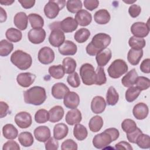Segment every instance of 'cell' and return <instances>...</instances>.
I'll return each mask as SVG.
<instances>
[{"label": "cell", "mask_w": 150, "mask_h": 150, "mask_svg": "<svg viewBox=\"0 0 150 150\" xmlns=\"http://www.w3.org/2000/svg\"><path fill=\"white\" fill-rule=\"evenodd\" d=\"M111 41V36L104 33H98L95 35L91 41L87 45L86 51L90 56H95L98 52L107 48Z\"/></svg>", "instance_id": "6da1fadb"}, {"label": "cell", "mask_w": 150, "mask_h": 150, "mask_svg": "<svg viewBox=\"0 0 150 150\" xmlns=\"http://www.w3.org/2000/svg\"><path fill=\"white\" fill-rule=\"evenodd\" d=\"M25 103L34 105H42L46 99L45 89L40 86H33L23 93Z\"/></svg>", "instance_id": "7a4b0ae2"}, {"label": "cell", "mask_w": 150, "mask_h": 150, "mask_svg": "<svg viewBox=\"0 0 150 150\" xmlns=\"http://www.w3.org/2000/svg\"><path fill=\"white\" fill-rule=\"evenodd\" d=\"M10 60L14 66L22 70L28 69L32 64L31 56L22 50H16L13 52Z\"/></svg>", "instance_id": "3957f363"}, {"label": "cell", "mask_w": 150, "mask_h": 150, "mask_svg": "<svg viewBox=\"0 0 150 150\" xmlns=\"http://www.w3.org/2000/svg\"><path fill=\"white\" fill-rule=\"evenodd\" d=\"M59 23L60 22H55L49 25L51 32L49 37V42L55 47H59L65 41V35L60 29Z\"/></svg>", "instance_id": "277c9868"}, {"label": "cell", "mask_w": 150, "mask_h": 150, "mask_svg": "<svg viewBox=\"0 0 150 150\" xmlns=\"http://www.w3.org/2000/svg\"><path fill=\"white\" fill-rule=\"evenodd\" d=\"M128 69L127 63L122 59L114 60L107 69L109 76L112 79H118L125 74Z\"/></svg>", "instance_id": "5b68a950"}, {"label": "cell", "mask_w": 150, "mask_h": 150, "mask_svg": "<svg viewBox=\"0 0 150 150\" xmlns=\"http://www.w3.org/2000/svg\"><path fill=\"white\" fill-rule=\"evenodd\" d=\"M64 0H50L44 7V13L45 16L49 19H54L58 15L66 5Z\"/></svg>", "instance_id": "8992f818"}, {"label": "cell", "mask_w": 150, "mask_h": 150, "mask_svg": "<svg viewBox=\"0 0 150 150\" xmlns=\"http://www.w3.org/2000/svg\"><path fill=\"white\" fill-rule=\"evenodd\" d=\"M79 71L83 84L86 86H91L95 84L96 73L92 64L88 63L82 64Z\"/></svg>", "instance_id": "52a82bcc"}, {"label": "cell", "mask_w": 150, "mask_h": 150, "mask_svg": "<svg viewBox=\"0 0 150 150\" xmlns=\"http://www.w3.org/2000/svg\"><path fill=\"white\" fill-rule=\"evenodd\" d=\"M113 141H114L112 137L106 129L103 132L96 135L92 142L97 149H104Z\"/></svg>", "instance_id": "ba28073f"}, {"label": "cell", "mask_w": 150, "mask_h": 150, "mask_svg": "<svg viewBox=\"0 0 150 150\" xmlns=\"http://www.w3.org/2000/svg\"><path fill=\"white\" fill-rule=\"evenodd\" d=\"M149 20L147 23L142 22H137L134 23L131 26V32L134 36L144 38L148 36L149 33Z\"/></svg>", "instance_id": "9c48e42d"}, {"label": "cell", "mask_w": 150, "mask_h": 150, "mask_svg": "<svg viewBox=\"0 0 150 150\" xmlns=\"http://www.w3.org/2000/svg\"><path fill=\"white\" fill-rule=\"evenodd\" d=\"M38 58L39 62L43 64H50L54 60V52L49 47L44 46L39 50Z\"/></svg>", "instance_id": "30bf717a"}, {"label": "cell", "mask_w": 150, "mask_h": 150, "mask_svg": "<svg viewBox=\"0 0 150 150\" xmlns=\"http://www.w3.org/2000/svg\"><path fill=\"white\" fill-rule=\"evenodd\" d=\"M15 122L20 128H29L32 123V116L26 111H21L15 116Z\"/></svg>", "instance_id": "8fae6325"}, {"label": "cell", "mask_w": 150, "mask_h": 150, "mask_svg": "<svg viewBox=\"0 0 150 150\" xmlns=\"http://www.w3.org/2000/svg\"><path fill=\"white\" fill-rule=\"evenodd\" d=\"M46 33L43 28L32 29L28 33L29 40L33 44H40L42 43L46 38Z\"/></svg>", "instance_id": "7c38bea8"}, {"label": "cell", "mask_w": 150, "mask_h": 150, "mask_svg": "<svg viewBox=\"0 0 150 150\" xmlns=\"http://www.w3.org/2000/svg\"><path fill=\"white\" fill-rule=\"evenodd\" d=\"M64 106L69 109L76 108L80 104V97L74 91H69L63 98Z\"/></svg>", "instance_id": "4fadbf2b"}, {"label": "cell", "mask_w": 150, "mask_h": 150, "mask_svg": "<svg viewBox=\"0 0 150 150\" xmlns=\"http://www.w3.org/2000/svg\"><path fill=\"white\" fill-rule=\"evenodd\" d=\"M36 79V76L30 72H25L19 73L16 77V81L18 84L24 88H26L31 86Z\"/></svg>", "instance_id": "5bb4252c"}, {"label": "cell", "mask_w": 150, "mask_h": 150, "mask_svg": "<svg viewBox=\"0 0 150 150\" xmlns=\"http://www.w3.org/2000/svg\"><path fill=\"white\" fill-rule=\"evenodd\" d=\"M69 91V87L65 84L63 83H57L52 86L51 93L54 98L61 100L64 98Z\"/></svg>", "instance_id": "9a60e30c"}, {"label": "cell", "mask_w": 150, "mask_h": 150, "mask_svg": "<svg viewBox=\"0 0 150 150\" xmlns=\"http://www.w3.org/2000/svg\"><path fill=\"white\" fill-rule=\"evenodd\" d=\"M149 108L148 105L144 103H138L135 104L132 109V114L134 117L142 120L146 118L148 115Z\"/></svg>", "instance_id": "2e32d148"}, {"label": "cell", "mask_w": 150, "mask_h": 150, "mask_svg": "<svg viewBox=\"0 0 150 150\" xmlns=\"http://www.w3.org/2000/svg\"><path fill=\"white\" fill-rule=\"evenodd\" d=\"M75 20L81 26H87L92 21L91 14L86 9H81L75 15Z\"/></svg>", "instance_id": "e0dca14e"}, {"label": "cell", "mask_w": 150, "mask_h": 150, "mask_svg": "<svg viewBox=\"0 0 150 150\" xmlns=\"http://www.w3.org/2000/svg\"><path fill=\"white\" fill-rule=\"evenodd\" d=\"M59 53L63 56H72L74 55L77 51V45L72 41L66 40L64 42L58 47Z\"/></svg>", "instance_id": "ac0fdd59"}, {"label": "cell", "mask_w": 150, "mask_h": 150, "mask_svg": "<svg viewBox=\"0 0 150 150\" xmlns=\"http://www.w3.org/2000/svg\"><path fill=\"white\" fill-rule=\"evenodd\" d=\"M77 26L78 23L75 19L70 16L64 18L59 23L60 29L65 33H71L74 31Z\"/></svg>", "instance_id": "d6986e66"}, {"label": "cell", "mask_w": 150, "mask_h": 150, "mask_svg": "<svg viewBox=\"0 0 150 150\" xmlns=\"http://www.w3.org/2000/svg\"><path fill=\"white\" fill-rule=\"evenodd\" d=\"M106 102L104 98L100 96L94 97L91 102V110L94 114L103 112L106 107Z\"/></svg>", "instance_id": "ffe728a7"}, {"label": "cell", "mask_w": 150, "mask_h": 150, "mask_svg": "<svg viewBox=\"0 0 150 150\" xmlns=\"http://www.w3.org/2000/svg\"><path fill=\"white\" fill-rule=\"evenodd\" d=\"M33 134L36 139L41 142H45L51 136L49 128L45 125L39 126L36 128Z\"/></svg>", "instance_id": "44dd1931"}, {"label": "cell", "mask_w": 150, "mask_h": 150, "mask_svg": "<svg viewBox=\"0 0 150 150\" xmlns=\"http://www.w3.org/2000/svg\"><path fill=\"white\" fill-rule=\"evenodd\" d=\"M82 120V115L80 111L77 108L71 109L69 111L65 117L66 123L70 125H73L79 124Z\"/></svg>", "instance_id": "7402d4cb"}, {"label": "cell", "mask_w": 150, "mask_h": 150, "mask_svg": "<svg viewBox=\"0 0 150 150\" xmlns=\"http://www.w3.org/2000/svg\"><path fill=\"white\" fill-rule=\"evenodd\" d=\"M13 23L19 30H24L28 27V16L23 12H18L14 16Z\"/></svg>", "instance_id": "603a6c76"}, {"label": "cell", "mask_w": 150, "mask_h": 150, "mask_svg": "<svg viewBox=\"0 0 150 150\" xmlns=\"http://www.w3.org/2000/svg\"><path fill=\"white\" fill-rule=\"evenodd\" d=\"M96 56V60L98 66L100 67H104L111 59L112 52L109 48H105L98 52Z\"/></svg>", "instance_id": "cb8c5ba5"}, {"label": "cell", "mask_w": 150, "mask_h": 150, "mask_svg": "<svg viewBox=\"0 0 150 150\" xmlns=\"http://www.w3.org/2000/svg\"><path fill=\"white\" fill-rule=\"evenodd\" d=\"M49 121L52 123L60 121L64 114V109L60 105H56L50 108L49 111Z\"/></svg>", "instance_id": "d4e9b609"}, {"label": "cell", "mask_w": 150, "mask_h": 150, "mask_svg": "<svg viewBox=\"0 0 150 150\" xmlns=\"http://www.w3.org/2000/svg\"><path fill=\"white\" fill-rule=\"evenodd\" d=\"M111 19L109 12L105 9H101L96 11L94 15L95 22L99 25H105L108 23Z\"/></svg>", "instance_id": "484cf974"}, {"label": "cell", "mask_w": 150, "mask_h": 150, "mask_svg": "<svg viewBox=\"0 0 150 150\" xmlns=\"http://www.w3.org/2000/svg\"><path fill=\"white\" fill-rule=\"evenodd\" d=\"M68 127L64 123H58L53 128V137L57 140L64 138L68 134Z\"/></svg>", "instance_id": "4316f807"}, {"label": "cell", "mask_w": 150, "mask_h": 150, "mask_svg": "<svg viewBox=\"0 0 150 150\" xmlns=\"http://www.w3.org/2000/svg\"><path fill=\"white\" fill-rule=\"evenodd\" d=\"M143 56V50H136L130 49L127 54V60L132 66L138 64L141 58Z\"/></svg>", "instance_id": "83f0119b"}, {"label": "cell", "mask_w": 150, "mask_h": 150, "mask_svg": "<svg viewBox=\"0 0 150 150\" xmlns=\"http://www.w3.org/2000/svg\"><path fill=\"white\" fill-rule=\"evenodd\" d=\"M138 77V73L135 69H132L129 70L127 74L122 78L121 83L125 87H129L133 86L135 83L136 79Z\"/></svg>", "instance_id": "f1b7e54d"}, {"label": "cell", "mask_w": 150, "mask_h": 150, "mask_svg": "<svg viewBox=\"0 0 150 150\" xmlns=\"http://www.w3.org/2000/svg\"><path fill=\"white\" fill-rule=\"evenodd\" d=\"M2 134L6 139H13L18 136V131L13 124H6L2 128Z\"/></svg>", "instance_id": "f546056e"}, {"label": "cell", "mask_w": 150, "mask_h": 150, "mask_svg": "<svg viewBox=\"0 0 150 150\" xmlns=\"http://www.w3.org/2000/svg\"><path fill=\"white\" fill-rule=\"evenodd\" d=\"M5 36L9 41L16 43L22 39V33L20 30L18 29L10 28L6 30L5 32Z\"/></svg>", "instance_id": "4dcf8cb0"}, {"label": "cell", "mask_w": 150, "mask_h": 150, "mask_svg": "<svg viewBox=\"0 0 150 150\" xmlns=\"http://www.w3.org/2000/svg\"><path fill=\"white\" fill-rule=\"evenodd\" d=\"M103 124L104 122L102 117L99 115H95L90 120L88 127L91 131L93 132H97L102 128Z\"/></svg>", "instance_id": "1f68e13d"}, {"label": "cell", "mask_w": 150, "mask_h": 150, "mask_svg": "<svg viewBox=\"0 0 150 150\" xmlns=\"http://www.w3.org/2000/svg\"><path fill=\"white\" fill-rule=\"evenodd\" d=\"M73 135L79 141L85 139L88 135V131L86 127L81 124H75L73 128Z\"/></svg>", "instance_id": "d6a6232c"}, {"label": "cell", "mask_w": 150, "mask_h": 150, "mask_svg": "<svg viewBox=\"0 0 150 150\" xmlns=\"http://www.w3.org/2000/svg\"><path fill=\"white\" fill-rule=\"evenodd\" d=\"M18 141L21 145L25 147L30 146L34 142L32 134L28 131L21 132L18 136Z\"/></svg>", "instance_id": "836d02e7"}, {"label": "cell", "mask_w": 150, "mask_h": 150, "mask_svg": "<svg viewBox=\"0 0 150 150\" xmlns=\"http://www.w3.org/2000/svg\"><path fill=\"white\" fill-rule=\"evenodd\" d=\"M119 95L113 86H110L106 94V102L108 105H115L118 101Z\"/></svg>", "instance_id": "e575fe53"}, {"label": "cell", "mask_w": 150, "mask_h": 150, "mask_svg": "<svg viewBox=\"0 0 150 150\" xmlns=\"http://www.w3.org/2000/svg\"><path fill=\"white\" fill-rule=\"evenodd\" d=\"M28 19L32 29L42 28L44 26L43 18L39 14L30 13L28 15Z\"/></svg>", "instance_id": "d590c367"}, {"label": "cell", "mask_w": 150, "mask_h": 150, "mask_svg": "<svg viewBox=\"0 0 150 150\" xmlns=\"http://www.w3.org/2000/svg\"><path fill=\"white\" fill-rule=\"evenodd\" d=\"M48 71L50 76L55 79H62L65 74L63 65H53L49 67Z\"/></svg>", "instance_id": "8d00e7d4"}, {"label": "cell", "mask_w": 150, "mask_h": 150, "mask_svg": "<svg viewBox=\"0 0 150 150\" xmlns=\"http://www.w3.org/2000/svg\"><path fill=\"white\" fill-rule=\"evenodd\" d=\"M62 64L65 73L66 74H71L74 72L77 66L76 60L70 57H66L64 58Z\"/></svg>", "instance_id": "74e56055"}, {"label": "cell", "mask_w": 150, "mask_h": 150, "mask_svg": "<svg viewBox=\"0 0 150 150\" xmlns=\"http://www.w3.org/2000/svg\"><path fill=\"white\" fill-rule=\"evenodd\" d=\"M90 36V32L88 29L80 28L74 33V39L77 42L83 43L88 39Z\"/></svg>", "instance_id": "f35d334b"}, {"label": "cell", "mask_w": 150, "mask_h": 150, "mask_svg": "<svg viewBox=\"0 0 150 150\" xmlns=\"http://www.w3.org/2000/svg\"><path fill=\"white\" fill-rule=\"evenodd\" d=\"M128 45L131 49L140 50L142 49L146 45V41L144 38L131 36L128 40Z\"/></svg>", "instance_id": "ab89813d"}, {"label": "cell", "mask_w": 150, "mask_h": 150, "mask_svg": "<svg viewBox=\"0 0 150 150\" xmlns=\"http://www.w3.org/2000/svg\"><path fill=\"white\" fill-rule=\"evenodd\" d=\"M141 92V91L137 86L129 87L125 91V100L129 103L133 102L138 98Z\"/></svg>", "instance_id": "60d3db41"}, {"label": "cell", "mask_w": 150, "mask_h": 150, "mask_svg": "<svg viewBox=\"0 0 150 150\" xmlns=\"http://www.w3.org/2000/svg\"><path fill=\"white\" fill-rule=\"evenodd\" d=\"M13 49V45L9 41L3 39L0 42V56L5 57L8 56Z\"/></svg>", "instance_id": "b9f144b4"}, {"label": "cell", "mask_w": 150, "mask_h": 150, "mask_svg": "<svg viewBox=\"0 0 150 150\" xmlns=\"http://www.w3.org/2000/svg\"><path fill=\"white\" fill-rule=\"evenodd\" d=\"M82 2L80 0H69L66 2V8L69 12L75 13L81 9Z\"/></svg>", "instance_id": "7bdbcfd3"}, {"label": "cell", "mask_w": 150, "mask_h": 150, "mask_svg": "<svg viewBox=\"0 0 150 150\" xmlns=\"http://www.w3.org/2000/svg\"><path fill=\"white\" fill-rule=\"evenodd\" d=\"M137 145L142 149H148L150 147V138L147 134L141 133L137 137L136 142Z\"/></svg>", "instance_id": "ee69618b"}, {"label": "cell", "mask_w": 150, "mask_h": 150, "mask_svg": "<svg viewBox=\"0 0 150 150\" xmlns=\"http://www.w3.org/2000/svg\"><path fill=\"white\" fill-rule=\"evenodd\" d=\"M35 120L37 123L43 124L49 120V113L45 109L38 110L35 114Z\"/></svg>", "instance_id": "f6af8a7d"}, {"label": "cell", "mask_w": 150, "mask_h": 150, "mask_svg": "<svg viewBox=\"0 0 150 150\" xmlns=\"http://www.w3.org/2000/svg\"><path fill=\"white\" fill-rule=\"evenodd\" d=\"M137 128L136 122L131 119L127 118L125 119L121 123V128L126 133H130Z\"/></svg>", "instance_id": "bcb514c9"}, {"label": "cell", "mask_w": 150, "mask_h": 150, "mask_svg": "<svg viewBox=\"0 0 150 150\" xmlns=\"http://www.w3.org/2000/svg\"><path fill=\"white\" fill-rule=\"evenodd\" d=\"M96 78L95 84L98 86H101L107 82V78L105 73L104 72V68L102 67L98 66L96 70Z\"/></svg>", "instance_id": "7dc6e473"}, {"label": "cell", "mask_w": 150, "mask_h": 150, "mask_svg": "<svg viewBox=\"0 0 150 150\" xmlns=\"http://www.w3.org/2000/svg\"><path fill=\"white\" fill-rule=\"evenodd\" d=\"M135 84L141 90H146L150 87V80L144 76H138Z\"/></svg>", "instance_id": "c3c4849f"}, {"label": "cell", "mask_w": 150, "mask_h": 150, "mask_svg": "<svg viewBox=\"0 0 150 150\" xmlns=\"http://www.w3.org/2000/svg\"><path fill=\"white\" fill-rule=\"evenodd\" d=\"M67 81L69 84L73 88H77L80 85V77L78 73L76 71L69 74L67 77Z\"/></svg>", "instance_id": "681fc988"}, {"label": "cell", "mask_w": 150, "mask_h": 150, "mask_svg": "<svg viewBox=\"0 0 150 150\" xmlns=\"http://www.w3.org/2000/svg\"><path fill=\"white\" fill-rule=\"evenodd\" d=\"M61 149L62 150H77L78 149L77 144L73 139H67L62 142L61 145Z\"/></svg>", "instance_id": "f907efd6"}, {"label": "cell", "mask_w": 150, "mask_h": 150, "mask_svg": "<svg viewBox=\"0 0 150 150\" xmlns=\"http://www.w3.org/2000/svg\"><path fill=\"white\" fill-rule=\"evenodd\" d=\"M45 145L46 150H57L59 148V142L54 137H50L45 142Z\"/></svg>", "instance_id": "816d5d0a"}, {"label": "cell", "mask_w": 150, "mask_h": 150, "mask_svg": "<svg viewBox=\"0 0 150 150\" xmlns=\"http://www.w3.org/2000/svg\"><path fill=\"white\" fill-rule=\"evenodd\" d=\"M141 133H142V131L139 128L137 127L136 128V129L134 130V131H132V132H131L130 133L126 134L128 141H129V142H131L132 144H135L137 137Z\"/></svg>", "instance_id": "f5cc1de1"}, {"label": "cell", "mask_w": 150, "mask_h": 150, "mask_svg": "<svg viewBox=\"0 0 150 150\" xmlns=\"http://www.w3.org/2000/svg\"><path fill=\"white\" fill-rule=\"evenodd\" d=\"M141 6L136 4L131 5L128 8V13L130 16L134 18L138 17L141 13Z\"/></svg>", "instance_id": "db71d44e"}, {"label": "cell", "mask_w": 150, "mask_h": 150, "mask_svg": "<svg viewBox=\"0 0 150 150\" xmlns=\"http://www.w3.org/2000/svg\"><path fill=\"white\" fill-rule=\"evenodd\" d=\"M2 149L3 150H10V149L19 150L20 146L16 141L10 139L9 141H8L3 145Z\"/></svg>", "instance_id": "11a10c76"}, {"label": "cell", "mask_w": 150, "mask_h": 150, "mask_svg": "<svg viewBox=\"0 0 150 150\" xmlns=\"http://www.w3.org/2000/svg\"><path fill=\"white\" fill-rule=\"evenodd\" d=\"M83 4L86 9L92 11L98 6L99 1L97 0H84Z\"/></svg>", "instance_id": "9f6ffc18"}, {"label": "cell", "mask_w": 150, "mask_h": 150, "mask_svg": "<svg viewBox=\"0 0 150 150\" xmlns=\"http://www.w3.org/2000/svg\"><path fill=\"white\" fill-rule=\"evenodd\" d=\"M140 70L144 73L148 74L150 73V59L149 58L144 59L141 63Z\"/></svg>", "instance_id": "6f0895ef"}, {"label": "cell", "mask_w": 150, "mask_h": 150, "mask_svg": "<svg viewBox=\"0 0 150 150\" xmlns=\"http://www.w3.org/2000/svg\"><path fill=\"white\" fill-rule=\"evenodd\" d=\"M9 112V105L4 101H0V118L6 117Z\"/></svg>", "instance_id": "680465c9"}, {"label": "cell", "mask_w": 150, "mask_h": 150, "mask_svg": "<svg viewBox=\"0 0 150 150\" xmlns=\"http://www.w3.org/2000/svg\"><path fill=\"white\" fill-rule=\"evenodd\" d=\"M115 149H127L132 150L133 148L129 143L126 141H121L115 145Z\"/></svg>", "instance_id": "91938a15"}, {"label": "cell", "mask_w": 150, "mask_h": 150, "mask_svg": "<svg viewBox=\"0 0 150 150\" xmlns=\"http://www.w3.org/2000/svg\"><path fill=\"white\" fill-rule=\"evenodd\" d=\"M18 2L21 4L22 8L30 9L35 5L36 1L35 0H18Z\"/></svg>", "instance_id": "94428289"}, {"label": "cell", "mask_w": 150, "mask_h": 150, "mask_svg": "<svg viewBox=\"0 0 150 150\" xmlns=\"http://www.w3.org/2000/svg\"><path fill=\"white\" fill-rule=\"evenodd\" d=\"M0 22H5L7 19V15L6 11L2 7H0Z\"/></svg>", "instance_id": "6125c7cd"}, {"label": "cell", "mask_w": 150, "mask_h": 150, "mask_svg": "<svg viewBox=\"0 0 150 150\" xmlns=\"http://www.w3.org/2000/svg\"><path fill=\"white\" fill-rule=\"evenodd\" d=\"M13 2H15V0H0V4L2 5H11Z\"/></svg>", "instance_id": "be15d7a7"}, {"label": "cell", "mask_w": 150, "mask_h": 150, "mask_svg": "<svg viewBox=\"0 0 150 150\" xmlns=\"http://www.w3.org/2000/svg\"><path fill=\"white\" fill-rule=\"evenodd\" d=\"M125 3H127V4H132V3H134L135 2L137 1V0H134V1H123Z\"/></svg>", "instance_id": "e7e4bbea"}]
</instances>
